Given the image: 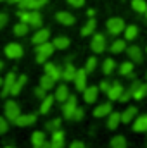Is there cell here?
<instances>
[{
  "label": "cell",
  "instance_id": "cell-5",
  "mask_svg": "<svg viewBox=\"0 0 147 148\" xmlns=\"http://www.w3.org/2000/svg\"><path fill=\"white\" fill-rule=\"evenodd\" d=\"M3 53H5L9 59L17 60V59H21V57L24 55V50H23V45H19V43H9V45H5V48H3Z\"/></svg>",
  "mask_w": 147,
  "mask_h": 148
},
{
  "label": "cell",
  "instance_id": "cell-47",
  "mask_svg": "<svg viewBox=\"0 0 147 148\" xmlns=\"http://www.w3.org/2000/svg\"><path fill=\"white\" fill-rule=\"evenodd\" d=\"M69 148H87V147H85L83 141H78V140H76V141H73V143L69 145Z\"/></svg>",
  "mask_w": 147,
  "mask_h": 148
},
{
  "label": "cell",
  "instance_id": "cell-50",
  "mask_svg": "<svg viewBox=\"0 0 147 148\" xmlns=\"http://www.w3.org/2000/svg\"><path fill=\"white\" fill-rule=\"evenodd\" d=\"M9 2H10V3H19L21 0H9Z\"/></svg>",
  "mask_w": 147,
  "mask_h": 148
},
{
  "label": "cell",
  "instance_id": "cell-22",
  "mask_svg": "<svg viewBox=\"0 0 147 148\" xmlns=\"http://www.w3.org/2000/svg\"><path fill=\"white\" fill-rule=\"evenodd\" d=\"M26 81H28V76H26V74L17 76V77H16V81H14V86H12V90H10V95H12V97L19 95V93H21V90H23V86L26 84Z\"/></svg>",
  "mask_w": 147,
  "mask_h": 148
},
{
  "label": "cell",
  "instance_id": "cell-45",
  "mask_svg": "<svg viewBox=\"0 0 147 148\" xmlns=\"http://www.w3.org/2000/svg\"><path fill=\"white\" fill-rule=\"evenodd\" d=\"M111 88V83L107 81V79H102L101 81V84H99V90L101 91H104V93H107V90Z\"/></svg>",
  "mask_w": 147,
  "mask_h": 148
},
{
  "label": "cell",
  "instance_id": "cell-46",
  "mask_svg": "<svg viewBox=\"0 0 147 148\" xmlns=\"http://www.w3.org/2000/svg\"><path fill=\"white\" fill-rule=\"evenodd\" d=\"M68 3L74 7V9H80V7H83L85 5V0H68Z\"/></svg>",
  "mask_w": 147,
  "mask_h": 148
},
{
  "label": "cell",
  "instance_id": "cell-25",
  "mask_svg": "<svg viewBox=\"0 0 147 148\" xmlns=\"http://www.w3.org/2000/svg\"><path fill=\"white\" fill-rule=\"evenodd\" d=\"M42 23H43V17L38 10H30V19H28V24L33 26V28H42Z\"/></svg>",
  "mask_w": 147,
  "mask_h": 148
},
{
  "label": "cell",
  "instance_id": "cell-51",
  "mask_svg": "<svg viewBox=\"0 0 147 148\" xmlns=\"http://www.w3.org/2000/svg\"><path fill=\"white\" fill-rule=\"evenodd\" d=\"M2 69H3V62L0 60V71H2Z\"/></svg>",
  "mask_w": 147,
  "mask_h": 148
},
{
  "label": "cell",
  "instance_id": "cell-18",
  "mask_svg": "<svg viewBox=\"0 0 147 148\" xmlns=\"http://www.w3.org/2000/svg\"><path fill=\"white\" fill-rule=\"evenodd\" d=\"M54 98H55V102H66L68 98H69V88H68V84H59L57 88H55V93H54Z\"/></svg>",
  "mask_w": 147,
  "mask_h": 148
},
{
  "label": "cell",
  "instance_id": "cell-43",
  "mask_svg": "<svg viewBox=\"0 0 147 148\" xmlns=\"http://www.w3.org/2000/svg\"><path fill=\"white\" fill-rule=\"evenodd\" d=\"M35 97H37V98H40V100H43V98L47 97V90H45V88H42V86L35 88Z\"/></svg>",
  "mask_w": 147,
  "mask_h": 148
},
{
  "label": "cell",
  "instance_id": "cell-26",
  "mask_svg": "<svg viewBox=\"0 0 147 148\" xmlns=\"http://www.w3.org/2000/svg\"><path fill=\"white\" fill-rule=\"evenodd\" d=\"M95 28H97V21H95L94 17L87 19L85 26L81 28V36H90V35H92V33L95 31Z\"/></svg>",
  "mask_w": 147,
  "mask_h": 148
},
{
  "label": "cell",
  "instance_id": "cell-2",
  "mask_svg": "<svg viewBox=\"0 0 147 148\" xmlns=\"http://www.w3.org/2000/svg\"><path fill=\"white\" fill-rule=\"evenodd\" d=\"M125 19H121V17H109L107 19V23H106V29H107V33L112 35V36H118L119 33H123L125 31Z\"/></svg>",
  "mask_w": 147,
  "mask_h": 148
},
{
  "label": "cell",
  "instance_id": "cell-11",
  "mask_svg": "<svg viewBox=\"0 0 147 148\" xmlns=\"http://www.w3.org/2000/svg\"><path fill=\"white\" fill-rule=\"evenodd\" d=\"M64 140H66L64 131H62V129H55V131H52L49 143H50L52 148H64Z\"/></svg>",
  "mask_w": 147,
  "mask_h": 148
},
{
  "label": "cell",
  "instance_id": "cell-1",
  "mask_svg": "<svg viewBox=\"0 0 147 148\" xmlns=\"http://www.w3.org/2000/svg\"><path fill=\"white\" fill-rule=\"evenodd\" d=\"M35 52H37V62L38 64H45L47 59L55 52V47H54V43L45 41V43L35 45Z\"/></svg>",
  "mask_w": 147,
  "mask_h": 148
},
{
  "label": "cell",
  "instance_id": "cell-17",
  "mask_svg": "<svg viewBox=\"0 0 147 148\" xmlns=\"http://www.w3.org/2000/svg\"><path fill=\"white\" fill-rule=\"evenodd\" d=\"M111 112H112V103L111 102H104V103H101V105H97L94 109V117H97V119L107 117Z\"/></svg>",
  "mask_w": 147,
  "mask_h": 148
},
{
  "label": "cell",
  "instance_id": "cell-52",
  "mask_svg": "<svg viewBox=\"0 0 147 148\" xmlns=\"http://www.w3.org/2000/svg\"><path fill=\"white\" fill-rule=\"evenodd\" d=\"M2 83H3V79H2V77H0V90H2Z\"/></svg>",
  "mask_w": 147,
  "mask_h": 148
},
{
  "label": "cell",
  "instance_id": "cell-38",
  "mask_svg": "<svg viewBox=\"0 0 147 148\" xmlns=\"http://www.w3.org/2000/svg\"><path fill=\"white\" fill-rule=\"evenodd\" d=\"M147 97V84L146 83H140V86L133 91V100H142Z\"/></svg>",
  "mask_w": 147,
  "mask_h": 148
},
{
  "label": "cell",
  "instance_id": "cell-4",
  "mask_svg": "<svg viewBox=\"0 0 147 148\" xmlns=\"http://www.w3.org/2000/svg\"><path fill=\"white\" fill-rule=\"evenodd\" d=\"M106 47H107V40H106V36H104L102 33H95V35L92 36L90 48H92L94 53H102V52L106 50Z\"/></svg>",
  "mask_w": 147,
  "mask_h": 148
},
{
  "label": "cell",
  "instance_id": "cell-14",
  "mask_svg": "<svg viewBox=\"0 0 147 148\" xmlns=\"http://www.w3.org/2000/svg\"><path fill=\"white\" fill-rule=\"evenodd\" d=\"M55 19H57V23L62 24V26H73L74 23H76V17H74L71 12H66V10H59V12L55 14Z\"/></svg>",
  "mask_w": 147,
  "mask_h": 148
},
{
  "label": "cell",
  "instance_id": "cell-48",
  "mask_svg": "<svg viewBox=\"0 0 147 148\" xmlns=\"http://www.w3.org/2000/svg\"><path fill=\"white\" fill-rule=\"evenodd\" d=\"M87 14H88V17H94V16H95V10H94V9H88Z\"/></svg>",
  "mask_w": 147,
  "mask_h": 148
},
{
  "label": "cell",
  "instance_id": "cell-37",
  "mask_svg": "<svg viewBox=\"0 0 147 148\" xmlns=\"http://www.w3.org/2000/svg\"><path fill=\"white\" fill-rule=\"evenodd\" d=\"M132 9L135 10V12H139V14H146L147 10V2L146 0H132Z\"/></svg>",
  "mask_w": 147,
  "mask_h": 148
},
{
  "label": "cell",
  "instance_id": "cell-30",
  "mask_svg": "<svg viewBox=\"0 0 147 148\" xmlns=\"http://www.w3.org/2000/svg\"><path fill=\"white\" fill-rule=\"evenodd\" d=\"M54 47H55V50H66L68 47H69V43H71V40L68 36H55L54 38Z\"/></svg>",
  "mask_w": 147,
  "mask_h": 148
},
{
  "label": "cell",
  "instance_id": "cell-34",
  "mask_svg": "<svg viewBox=\"0 0 147 148\" xmlns=\"http://www.w3.org/2000/svg\"><path fill=\"white\" fill-rule=\"evenodd\" d=\"M28 31H30V24H26V23H23V21H19V23L14 26V35H16V36H24V35H28Z\"/></svg>",
  "mask_w": 147,
  "mask_h": 148
},
{
  "label": "cell",
  "instance_id": "cell-32",
  "mask_svg": "<svg viewBox=\"0 0 147 148\" xmlns=\"http://www.w3.org/2000/svg\"><path fill=\"white\" fill-rule=\"evenodd\" d=\"M109 50L112 53H121L126 50V40H114L112 45L109 47Z\"/></svg>",
  "mask_w": 147,
  "mask_h": 148
},
{
  "label": "cell",
  "instance_id": "cell-9",
  "mask_svg": "<svg viewBox=\"0 0 147 148\" xmlns=\"http://www.w3.org/2000/svg\"><path fill=\"white\" fill-rule=\"evenodd\" d=\"M87 77H88V73L85 71V67L83 69H76V74H74V86H76V90L78 91H83L88 84H87Z\"/></svg>",
  "mask_w": 147,
  "mask_h": 148
},
{
  "label": "cell",
  "instance_id": "cell-19",
  "mask_svg": "<svg viewBox=\"0 0 147 148\" xmlns=\"http://www.w3.org/2000/svg\"><path fill=\"white\" fill-rule=\"evenodd\" d=\"M137 112H139V110H137V107H135V105L126 107L125 110L121 112V122H123V124H130V122L137 117Z\"/></svg>",
  "mask_w": 147,
  "mask_h": 148
},
{
  "label": "cell",
  "instance_id": "cell-28",
  "mask_svg": "<svg viewBox=\"0 0 147 148\" xmlns=\"http://www.w3.org/2000/svg\"><path fill=\"white\" fill-rule=\"evenodd\" d=\"M123 35H125V40H126V41H133L135 38L139 36V28H137L135 24L125 26V31H123Z\"/></svg>",
  "mask_w": 147,
  "mask_h": 148
},
{
  "label": "cell",
  "instance_id": "cell-54",
  "mask_svg": "<svg viewBox=\"0 0 147 148\" xmlns=\"http://www.w3.org/2000/svg\"><path fill=\"white\" fill-rule=\"evenodd\" d=\"M146 19H147V10H146Z\"/></svg>",
  "mask_w": 147,
  "mask_h": 148
},
{
  "label": "cell",
  "instance_id": "cell-23",
  "mask_svg": "<svg viewBox=\"0 0 147 148\" xmlns=\"http://www.w3.org/2000/svg\"><path fill=\"white\" fill-rule=\"evenodd\" d=\"M74 74H76V67H74L71 62H68V64L64 66V69H62L61 79H64L66 83H68V81H73V79H74Z\"/></svg>",
  "mask_w": 147,
  "mask_h": 148
},
{
  "label": "cell",
  "instance_id": "cell-33",
  "mask_svg": "<svg viewBox=\"0 0 147 148\" xmlns=\"http://www.w3.org/2000/svg\"><path fill=\"white\" fill-rule=\"evenodd\" d=\"M111 148H126V138L123 136V134H116L112 140H111Z\"/></svg>",
  "mask_w": 147,
  "mask_h": 148
},
{
  "label": "cell",
  "instance_id": "cell-55",
  "mask_svg": "<svg viewBox=\"0 0 147 148\" xmlns=\"http://www.w3.org/2000/svg\"><path fill=\"white\" fill-rule=\"evenodd\" d=\"M146 77H147V73H146Z\"/></svg>",
  "mask_w": 147,
  "mask_h": 148
},
{
  "label": "cell",
  "instance_id": "cell-31",
  "mask_svg": "<svg viewBox=\"0 0 147 148\" xmlns=\"http://www.w3.org/2000/svg\"><path fill=\"white\" fill-rule=\"evenodd\" d=\"M40 86H42V88H45L47 91H50L52 88H55V79H54V77H50L49 74H43V76L40 77Z\"/></svg>",
  "mask_w": 147,
  "mask_h": 148
},
{
  "label": "cell",
  "instance_id": "cell-7",
  "mask_svg": "<svg viewBox=\"0 0 147 148\" xmlns=\"http://www.w3.org/2000/svg\"><path fill=\"white\" fill-rule=\"evenodd\" d=\"M126 55H128V59L133 62V64H140L142 60H144V52H142V48L140 47H137V45H132V47H126Z\"/></svg>",
  "mask_w": 147,
  "mask_h": 148
},
{
  "label": "cell",
  "instance_id": "cell-10",
  "mask_svg": "<svg viewBox=\"0 0 147 148\" xmlns=\"http://www.w3.org/2000/svg\"><path fill=\"white\" fill-rule=\"evenodd\" d=\"M37 114H19V117L14 121V124L19 127H28V126H33L37 122Z\"/></svg>",
  "mask_w": 147,
  "mask_h": 148
},
{
  "label": "cell",
  "instance_id": "cell-42",
  "mask_svg": "<svg viewBox=\"0 0 147 148\" xmlns=\"http://www.w3.org/2000/svg\"><path fill=\"white\" fill-rule=\"evenodd\" d=\"M9 129V121L5 117H0V134H5Z\"/></svg>",
  "mask_w": 147,
  "mask_h": 148
},
{
  "label": "cell",
  "instance_id": "cell-15",
  "mask_svg": "<svg viewBox=\"0 0 147 148\" xmlns=\"http://www.w3.org/2000/svg\"><path fill=\"white\" fill-rule=\"evenodd\" d=\"M16 73H9L5 77H3V83H2V97H7V95H10V90H12V86H14V81H16Z\"/></svg>",
  "mask_w": 147,
  "mask_h": 148
},
{
  "label": "cell",
  "instance_id": "cell-20",
  "mask_svg": "<svg viewBox=\"0 0 147 148\" xmlns=\"http://www.w3.org/2000/svg\"><path fill=\"white\" fill-rule=\"evenodd\" d=\"M43 69H45V74H49V76H50V77H54L55 81H57V79H61L62 69H59L55 64H52V62H45V64H43Z\"/></svg>",
  "mask_w": 147,
  "mask_h": 148
},
{
  "label": "cell",
  "instance_id": "cell-44",
  "mask_svg": "<svg viewBox=\"0 0 147 148\" xmlns=\"http://www.w3.org/2000/svg\"><path fill=\"white\" fill-rule=\"evenodd\" d=\"M7 23H9V16L5 12H0V31L7 26Z\"/></svg>",
  "mask_w": 147,
  "mask_h": 148
},
{
  "label": "cell",
  "instance_id": "cell-39",
  "mask_svg": "<svg viewBox=\"0 0 147 148\" xmlns=\"http://www.w3.org/2000/svg\"><path fill=\"white\" fill-rule=\"evenodd\" d=\"M61 122H62V119L61 117H55V119H52V121H49L45 124V129H49L50 133L55 131V129H61Z\"/></svg>",
  "mask_w": 147,
  "mask_h": 148
},
{
  "label": "cell",
  "instance_id": "cell-58",
  "mask_svg": "<svg viewBox=\"0 0 147 148\" xmlns=\"http://www.w3.org/2000/svg\"><path fill=\"white\" fill-rule=\"evenodd\" d=\"M146 52H147V48H146Z\"/></svg>",
  "mask_w": 147,
  "mask_h": 148
},
{
  "label": "cell",
  "instance_id": "cell-3",
  "mask_svg": "<svg viewBox=\"0 0 147 148\" xmlns=\"http://www.w3.org/2000/svg\"><path fill=\"white\" fill-rule=\"evenodd\" d=\"M19 114H21V109H19L17 102H14V100L5 102V105H3V115H5V119L9 122H14L19 117Z\"/></svg>",
  "mask_w": 147,
  "mask_h": 148
},
{
  "label": "cell",
  "instance_id": "cell-27",
  "mask_svg": "<svg viewBox=\"0 0 147 148\" xmlns=\"http://www.w3.org/2000/svg\"><path fill=\"white\" fill-rule=\"evenodd\" d=\"M54 102H55L54 95H47V97L42 100V105H40V114H49V112H50V109H52V105H54Z\"/></svg>",
  "mask_w": 147,
  "mask_h": 148
},
{
  "label": "cell",
  "instance_id": "cell-6",
  "mask_svg": "<svg viewBox=\"0 0 147 148\" xmlns=\"http://www.w3.org/2000/svg\"><path fill=\"white\" fill-rule=\"evenodd\" d=\"M76 107H78V100H76V97L74 95H69V98L66 100V102H62V115H64V119H73V114L76 110Z\"/></svg>",
  "mask_w": 147,
  "mask_h": 148
},
{
  "label": "cell",
  "instance_id": "cell-29",
  "mask_svg": "<svg viewBox=\"0 0 147 148\" xmlns=\"http://www.w3.org/2000/svg\"><path fill=\"white\" fill-rule=\"evenodd\" d=\"M45 141H47V140H45V133H43V131H35V133L31 134V147L33 148H40Z\"/></svg>",
  "mask_w": 147,
  "mask_h": 148
},
{
  "label": "cell",
  "instance_id": "cell-24",
  "mask_svg": "<svg viewBox=\"0 0 147 148\" xmlns=\"http://www.w3.org/2000/svg\"><path fill=\"white\" fill-rule=\"evenodd\" d=\"M119 122H121V114H119V112H114V110H112L109 115H107V121H106L107 127H109V129H118Z\"/></svg>",
  "mask_w": 147,
  "mask_h": 148
},
{
  "label": "cell",
  "instance_id": "cell-49",
  "mask_svg": "<svg viewBox=\"0 0 147 148\" xmlns=\"http://www.w3.org/2000/svg\"><path fill=\"white\" fill-rule=\"evenodd\" d=\"M40 148H52V147H50V143H49V141H45V143H43Z\"/></svg>",
  "mask_w": 147,
  "mask_h": 148
},
{
  "label": "cell",
  "instance_id": "cell-40",
  "mask_svg": "<svg viewBox=\"0 0 147 148\" xmlns=\"http://www.w3.org/2000/svg\"><path fill=\"white\" fill-rule=\"evenodd\" d=\"M95 69H97V57H88L87 62H85V71L90 74V73H94Z\"/></svg>",
  "mask_w": 147,
  "mask_h": 148
},
{
  "label": "cell",
  "instance_id": "cell-8",
  "mask_svg": "<svg viewBox=\"0 0 147 148\" xmlns=\"http://www.w3.org/2000/svg\"><path fill=\"white\" fill-rule=\"evenodd\" d=\"M123 91H125V88H123V84L119 83V81H114V83H111V88L107 90V98H109L111 102H118L119 98H121V95H123Z\"/></svg>",
  "mask_w": 147,
  "mask_h": 148
},
{
  "label": "cell",
  "instance_id": "cell-35",
  "mask_svg": "<svg viewBox=\"0 0 147 148\" xmlns=\"http://www.w3.org/2000/svg\"><path fill=\"white\" fill-rule=\"evenodd\" d=\"M119 74L121 76H132L133 74V62L132 60H125L123 64H119Z\"/></svg>",
  "mask_w": 147,
  "mask_h": 148
},
{
  "label": "cell",
  "instance_id": "cell-56",
  "mask_svg": "<svg viewBox=\"0 0 147 148\" xmlns=\"http://www.w3.org/2000/svg\"><path fill=\"white\" fill-rule=\"evenodd\" d=\"M0 2H3V0H0Z\"/></svg>",
  "mask_w": 147,
  "mask_h": 148
},
{
  "label": "cell",
  "instance_id": "cell-12",
  "mask_svg": "<svg viewBox=\"0 0 147 148\" xmlns=\"http://www.w3.org/2000/svg\"><path fill=\"white\" fill-rule=\"evenodd\" d=\"M99 86H87L85 90H83V100H85V103H94V102H97V98H99Z\"/></svg>",
  "mask_w": 147,
  "mask_h": 148
},
{
  "label": "cell",
  "instance_id": "cell-16",
  "mask_svg": "<svg viewBox=\"0 0 147 148\" xmlns=\"http://www.w3.org/2000/svg\"><path fill=\"white\" fill-rule=\"evenodd\" d=\"M49 38H50V31H49V29H45V28H37V33L31 36V43H33V45H40V43L49 41Z\"/></svg>",
  "mask_w": 147,
  "mask_h": 148
},
{
  "label": "cell",
  "instance_id": "cell-41",
  "mask_svg": "<svg viewBox=\"0 0 147 148\" xmlns=\"http://www.w3.org/2000/svg\"><path fill=\"white\" fill-rule=\"evenodd\" d=\"M83 117H85V109L83 107H76V110L73 114V119L74 121H83Z\"/></svg>",
  "mask_w": 147,
  "mask_h": 148
},
{
  "label": "cell",
  "instance_id": "cell-57",
  "mask_svg": "<svg viewBox=\"0 0 147 148\" xmlns=\"http://www.w3.org/2000/svg\"><path fill=\"white\" fill-rule=\"evenodd\" d=\"M146 84H147V81H146Z\"/></svg>",
  "mask_w": 147,
  "mask_h": 148
},
{
  "label": "cell",
  "instance_id": "cell-13",
  "mask_svg": "<svg viewBox=\"0 0 147 148\" xmlns=\"http://www.w3.org/2000/svg\"><path fill=\"white\" fill-rule=\"evenodd\" d=\"M49 0H21L17 5L19 9H26V10H38L43 5H47Z\"/></svg>",
  "mask_w": 147,
  "mask_h": 148
},
{
  "label": "cell",
  "instance_id": "cell-36",
  "mask_svg": "<svg viewBox=\"0 0 147 148\" xmlns=\"http://www.w3.org/2000/svg\"><path fill=\"white\" fill-rule=\"evenodd\" d=\"M114 69H116V62H114V59L107 57V59L102 62V73L107 76V74H112V73H114Z\"/></svg>",
  "mask_w": 147,
  "mask_h": 148
},
{
  "label": "cell",
  "instance_id": "cell-21",
  "mask_svg": "<svg viewBox=\"0 0 147 148\" xmlns=\"http://www.w3.org/2000/svg\"><path fill=\"white\" fill-rule=\"evenodd\" d=\"M133 131L135 133H147V114L133 119Z\"/></svg>",
  "mask_w": 147,
  "mask_h": 148
},
{
  "label": "cell",
  "instance_id": "cell-53",
  "mask_svg": "<svg viewBox=\"0 0 147 148\" xmlns=\"http://www.w3.org/2000/svg\"><path fill=\"white\" fill-rule=\"evenodd\" d=\"M3 148H16V147H3Z\"/></svg>",
  "mask_w": 147,
  "mask_h": 148
}]
</instances>
